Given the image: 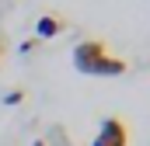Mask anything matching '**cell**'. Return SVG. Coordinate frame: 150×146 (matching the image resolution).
<instances>
[{
    "instance_id": "1",
    "label": "cell",
    "mask_w": 150,
    "mask_h": 146,
    "mask_svg": "<svg viewBox=\"0 0 150 146\" xmlns=\"http://www.w3.org/2000/svg\"><path fill=\"white\" fill-rule=\"evenodd\" d=\"M74 66L80 73H87V77H122V73H126V59L108 56L105 42L84 38V42L74 49Z\"/></svg>"
},
{
    "instance_id": "2",
    "label": "cell",
    "mask_w": 150,
    "mask_h": 146,
    "mask_svg": "<svg viewBox=\"0 0 150 146\" xmlns=\"http://www.w3.org/2000/svg\"><path fill=\"white\" fill-rule=\"evenodd\" d=\"M91 146H129V132H126V125L119 118H105Z\"/></svg>"
},
{
    "instance_id": "3",
    "label": "cell",
    "mask_w": 150,
    "mask_h": 146,
    "mask_svg": "<svg viewBox=\"0 0 150 146\" xmlns=\"http://www.w3.org/2000/svg\"><path fill=\"white\" fill-rule=\"evenodd\" d=\"M59 32H63V21H59L56 14H42L35 21V35L38 38H56Z\"/></svg>"
},
{
    "instance_id": "4",
    "label": "cell",
    "mask_w": 150,
    "mask_h": 146,
    "mask_svg": "<svg viewBox=\"0 0 150 146\" xmlns=\"http://www.w3.org/2000/svg\"><path fill=\"white\" fill-rule=\"evenodd\" d=\"M25 101V91H7L4 94V105H21Z\"/></svg>"
},
{
    "instance_id": "5",
    "label": "cell",
    "mask_w": 150,
    "mask_h": 146,
    "mask_svg": "<svg viewBox=\"0 0 150 146\" xmlns=\"http://www.w3.org/2000/svg\"><path fill=\"white\" fill-rule=\"evenodd\" d=\"M32 146H45V143H42V139H35V143H32Z\"/></svg>"
},
{
    "instance_id": "6",
    "label": "cell",
    "mask_w": 150,
    "mask_h": 146,
    "mask_svg": "<svg viewBox=\"0 0 150 146\" xmlns=\"http://www.w3.org/2000/svg\"><path fill=\"white\" fill-rule=\"evenodd\" d=\"M0 59H4V45H0Z\"/></svg>"
}]
</instances>
